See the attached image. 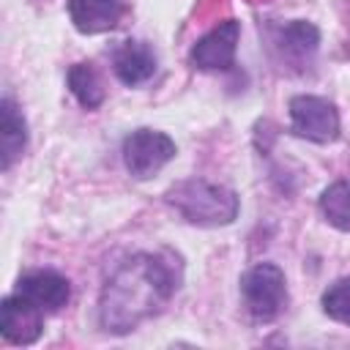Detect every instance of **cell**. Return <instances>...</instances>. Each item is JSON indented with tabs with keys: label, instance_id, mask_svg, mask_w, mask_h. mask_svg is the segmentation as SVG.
Masks as SVG:
<instances>
[{
	"label": "cell",
	"instance_id": "cell-1",
	"mask_svg": "<svg viewBox=\"0 0 350 350\" xmlns=\"http://www.w3.org/2000/svg\"><path fill=\"white\" fill-rule=\"evenodd\" d=\"M180 287V260L172 252H139L123 260L98 298V323L109 334H129L159 314Z\"/></svg>",
	"mask_w": 350,
	"mask_h": 350
},
{
	"label": "cell",
	"instance_id": "cell-2",
	"mask_svg": "<svg viewBox=\"0 0 350 350\" xmlns=\"http://www.w3.org/2000/svg\"><path fill=\"white\" fill-rule=\"evenodd\" d=\"M167 202L189 221L200 227H224L238 216V194L227 186L208 183L202 178L183 180L167 191Z\"/></svg>",
	"mask_w": 350,
	"mask_h": 350
},
{
	"label": "cell",
	"instance_id": "cell-3",
	"mask_svg": "<svg viewBox=\"0 0 350 350\" xmlns=\"http://www.w3.org/2000/svg\"><path fill=\"white\" fill-rule=\"evenodd\" d=\"M241 295L249 314L260 323H271L287 304V282L279 265L257 262L241 276Z\"/></svg>",
	"mask_w": 350,
	"mask_h": 350
},
{
	"label": "cell",
	"instance_id": "cell-4",
	"mask_svg": "<svg viewBox=\"0 0 350 350\" xmlns=\"http://www.w3.org/2000/svg\"><path fill=\"white\" fill-rule=\"evenodd\" d=\"M175 153L178 148L164 131L137 129L123 139V164L129 175L137 180H148L159 175L175 159Z\"/></svg>",
	"mask_w": 350,
	"mask_h": 350
},
{
	"label": "cell",
	"instance_id": "cell-5",
	"mask_svg": "<svg viewBox=\"0 0 350 350\" xmlns=\"http://www.w3.org/2000/svg\"><path fill=\"white\" fill-rule=\"evenodd\" d=\"M290 131L309 142H334L339 137V115L328 98L295 96L290 98Z\"/></svg>",
	"mask_w": 350,
	"mask_h": 350
},
{
	"label": "cell",
	"instance_id": "cell-6",
	"mask_svg": "<svg viewBox=\"0 0 350 350\" xmlns=\"http://www.w3.org/2000/svg\"><path fill=\"white\" fill-rule=\"evenodd\" d=\"M241 38V22L227 19L216 25L211 33H205L194 46H191V63L200 71H221L235 63V49Z\"/></svg>",
	"mask_w": 350,
	"mask_h": 350
},
{
	"label": "cell",
	"instance_id": "cell-7",
	"mask_svg": "<svg viewBox=\"0 0 350 350\" xmlns=\"http://www.w3.org/2000/svg\"><path fill=\"white\" fill-rule=\"evenodd\" d=\"M0 331L11 345H33L44 328V312L25 301L19 293L3 298L0 306Z\"/></svg>",
	"mask_w": 350,
	"mask_h": 350
},
{
	"label": "cell",
	"instance_id": "cell-8",
	"mask_svg": "<svg viewBox=\"0 0 350 350\" xmlns=\"http://www.w3.org/2000/svg\"><path fill=\"white\" fill-rule=\"evenodd\" d=\"M14 293H19L25 301L38 306L41 312H57L71 298L68 279L60 276L57 271H30V273L19 276Z\"/></svg>",
	"mask_w": 350,
	"mask_h": 350
},
{
	"label": "cell",
	"instance_id": "cell-9",
	"mask_svg": "<svg viewBox=\"0 0 350 350\" xmlns=\"http://www.w3.org/2000/svg\"><path fill=\"white\" fill-rule=\"evenodd\" d=\"M123 0H68V16L85 36L107 33L120 22Z\"/></svg>",
	"mask_w": 350,
	"mask_h": 350
},
{
	"label": "cell",
	"instance_id": "cell-10",
	"mask_svg": "<svg viewBox=\"0 0 350 350\" xmlns=\"http://www.w3.org/2000/svg\"><path fill=\"white\" fill-rule=\"evenodd\" d=\"M112 68L123 85H142L156 74V52L145 41H123L112 55Z\"/></svg>",
	"mask_w": 350,
	"mask_h": 350
},
{
	"label": "cell",
	"instance_id": "cell-11",
	"mask_svg": "<svg viewBox=\"0 0 350 350\" xmlns=\"http://www.w3.org/2000/svg\"><path fill=\"white\" fill-rule=\"evenodd\" d=\"M3 109V131H0V145H3V170H11V164L22 156L25 145H27V126L25 118L19 112V107L11 98H3L0 104Z\"/></svg>",
	"mask_w": 350,
	"mask_h": 350
},
{
	"label": "cell",
	"instance_id": "cell-12",
	"mask_svg": "<svg viewBox=\"0 0 350 350\" xmlns=\"http://www.w3.org/2000/svg\"><path fill=\"white\" fill-rule=\"evenodd\" d=\"M320 213L331 227L350 232V180H336L320 194Z\"/></svg>",
	"mask_w": 350,
	"mask_h": 350
},
{
	"label": "cell",
	"instance_id": "cell-13",
	"mask_svg": "<svg viewBox=\"0 0 350 350\" xmlns=\"http://www.w3.org/2000/svg\"><path fill=\"white\" fill-rule=\"evenodd\" d=\"M68 88L77 96V101L85 109H96L104 101V85L101 77L96 74V68L90 63H77L68 68Z\"/></svg>",
	"mask_w": 350,
	"mask_h": 350
},
{
	"label": "cell",
	"instance_id": "cell-14",
	"mask_svg": "<svg viewBox=\"0 0 350 350\" xmlns=\"http://www.w3.org/2000/svg\"><path fill=\"white\" fill-rule=\"evenodd\" d=\"M276 44H279L290 57L295 55L298 60H304V57L314 55V49H317V44H320V33H317V27L309 25V22H290L287 27L279 30V41H276Z\"/></svg>",
	"mask_w": 350,
	"mask_h": 350
},
{
	"label": "cell",
	"instance_id": "cell-15",
	"mask_svg": "<svg viewBox=\"0 0 350 350\" xmlns=\"http://www.w3.org/2000/svg\"><path fill=\"white\" fill-rule=\"evenodd\" d=\"M323 312L331 320L350 325V276H342L328 284V290L323 293Z\"/></svg>",
	"mask_w": 350,
	"mask_h": 350
}]
</instances>
